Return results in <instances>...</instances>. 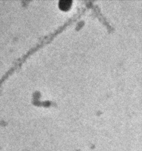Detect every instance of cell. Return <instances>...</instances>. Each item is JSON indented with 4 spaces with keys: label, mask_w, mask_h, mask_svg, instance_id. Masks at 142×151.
Masks as SVG:
<instances>
[{
    "label": "cell",
    "mask_w": 142,
    "mask_h": 151,
    "mask_svg": "<svg viewBox=\"0 0 142 151\" xmlns=\"http://www.w3.org/2000/svg\"><path fill=\"white\" fill-rule=\"evenodd\" d=\"M70 6V2L69 1H60V7L63 10L68 9Z\"/></svg>",
    "instance_id": "6da1fadb"
}]
</instances>
